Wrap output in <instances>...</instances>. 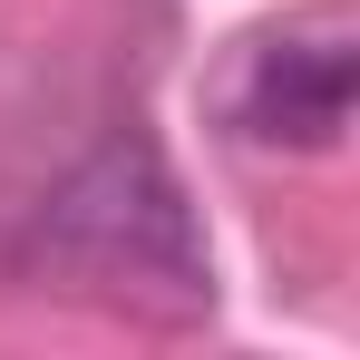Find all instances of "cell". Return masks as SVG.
<instances>
[{
  "label": "cell",
  "instance_id": "obj_1",
  "mask_svg": "<svg viewBox=\"0 0 360 360\" xmlns=\"http://www.w3.org/2000/svg\"><path fill=\"white\" fill-rule=\"evenodd\" d=\"M20 263L49 273L59 292H98L117 311H156V321H195L214 302L205 224L146 136H108L88 166L49 185L39 214L20 224Z\"/></svg>",
  "mask_w": 360,
  "mask_h": 360
},
{
  "label": "cell",
  "instance_id": "obj_2",
  "mask_svg": "<svg viewBox=\"0 0 360 360\" xmlns=\"http://www.w3.org/2000/svg\"><path fill=\"white\" fill-rule=\"evenodd\" d=\"M351 78H360L351 20L321 10V20H292V30H273V39L243 49L224 117H234V136H253V146L321 156V146H341V127H351Z\"/></svg>",
  "mask_w": 360,
  "mask_h": 360
}]
</instances>
